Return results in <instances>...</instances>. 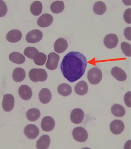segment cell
Segmentation results:
<instances>
[{
  "label": "cell",
  "instance_id": "1",
  "mask_svg": "<svg viewBox=\"0 0 131 149\" xmlns=\"http://www.w3.org/2000/svg\"><path fill=\"white\" fill-rule=\"evenodd\" d=\"M87 66L85 56L80 52L73 51L64 56L60 69L64 77L69 82L74 83L83 77Z\"/></svg>",
  "mask_w": 131,
  "mask_h": 149
},
{
  "label": "cell",
  "instance_id": "2",
  "mask_svg": "<svg viewBox=\"0 0 131 149\" xmlns=\"http://www.w3.org/2000/svg\"><path fill=\"white\" fill-rule=\"evenodd\" d=\"M29 77L32 81L37 82L45 81L47 79L48 75L47 72L45 70L33 68L30 71Z\"/></svg>",
  "mask_w": 131,
  "mask_h": 149
},
{
  "label": "cell",
  "instance_id": "3",
  "mask_svg": "<svg viewBox=\"0 0 131 149\" xmlns=\"http://www.w3.org/2000/svg\"><path fill=\"white\" fill-rule=\"evenodd\" d=\"M87 78L88 81L92 85L98 84L102 81V71L97 67L91 69L88 72Z\"/></svg>",
  "mask_w": 131,
  "mask_h": 149
},
{
  "label": "cell",
  "instance_id": "4",
  "mask_svg": "<svg viewBox=\"0 0 131 149\" xmlns=\"http://www.w3.org/2000/svg\"><path fill=\"white\" fill-rule=\"evenodd\" d=\"M72 135L74 139L79 143H84L88 139V134L84 128L78 127L73 129Z\"/></svg>",
  "mask_w": 131,
  "mask_h": 149
},
{
  "label": "cell",
  "instance_id": "5",
  "mask_svg": "<svg viewBox=\"0 0 131 149\" xmlns=\"http://www.w3.org/2000/svg\"><path fill=\"white\" fill-rule=\"evenodd\" d=\"M43 37V34L40 30L34 29L30 31L26 34V40L29 43H36L40 42Z\"/></svg>",
  "mask_w": 131,
  "mask_h": 149
},
{
  "label": "cell",
  "instance_id": "6",
  "mask_svg": "<svg viewBox=\"0 0 131 149\" xmlns=\"http://www.w3.org/2000/svg\"><path fill=\"white\" fill-rule=\"evenodd\" d=\"M59 55L55 52L50 53L48 55V59L46 67L49 70H53L57 68L60 61Z\"/></svg>",
  "mask_w": 131,
  "mask_h": 149
},
{
  "label": "cell",
  "instance_id": "7",
  "mask_svg": "<svg viewBox=\"0 0 131 149\" xmlns=\"http://www.w3.org/2000/svg\"><path fill=\"white\" fill-rule=\"evenodd\" d=\"M14 105L15 99L13 95L8 94L4 95L2 102V107L5 111H11L13 109Z\"/></svg>",
  "mask_w": 131,
  "mask_h": 149
},
{
  "label": "cell",
  "instance_id": "8",
  "mask_svg": "<svg viewBox=\"0 0 131 149\" xmlns=\"http://www.w3.org/2000/svg\"><path fill=\"white\" fill-rule=\"evenodd\" d=\"M25 136L31 139H36L39 135V130L37 126L33 124H29L26 126L24 129Z\"/></svg>",
  "mask_w": 131,
  "mask_h": 149
},
{
  "label": "cell",
  "instance_id": "9",
  "mask_svg": "<svg viewBox=\"0 0 131 149\" xmlns=\"http://www.w3.org/2000/svg\"><path fill=\"white\" fill-rule=\"evenodd\" d=\"M118 41V38L117 35L113 33H110L105 36L104 43L107 48L112 49L117 46Z\"/></svg>",
  "mask_w": 131,
  "mask_h": 149
},
{
  "label": "cell",
  "instance_id": "10",
  "mask_svg": "<svg viewBox=\"0 0 131 149\" xmlns=\"http://www.w3.org/2000/svg\"><path fill=\"white\" fill-rule=\"evenodd\" d=\"M55 126V121L53 118L50 116H46L42 119L41 123L42 129L46 132L52 131Z\"/></svg>",
  "mask_w": 131,
  "mask_h": 149
},
{
  "label": "cell",
  "instance_id": "11",
  "mask_svg": "<svg viewBox=\"0 0 131 149\" xmlns=\"http://www.w3.org/2000/svg\"><path fill=\"white\" fill-rule=\"evenodd\" d=\"M83 111L80 108H76L72 110L70 119L72 123L78 124L82 123L84 117Z\"/></svg>",
  "mask_w": 131,
  "mask_h": 149
},
{
  "label": "cell",
  "instance_id": "12",
  "mask_svg": "<svg viewBox=\"0 0 131 149\" xmlns=\"http://www.w3.org/2000/svg\"><path fill=\"white\" fill-rule=\"evenodd\" d=\"M53 21V18L52 15L49 13H45L38 18L37 23L40 27L44 28L50 26Z\"/></svg>",
  "mask_w": 131,
  "mask_h": 149
},
{
  "label": "cell",
  "instance_id": "13",
  "mask_svg": "<svg viewBox=\"0 0 131 149\" xmlns=\"http://www.w3.org/2000/svg\"><path fill=\"white\" fill-rule=\"evenodd\" d=\"M125 127L124 123L120 120H114L111 122L110 125L111 131L116 135L121 134L124 131Z\"/></svg>",
  "mask_w": 131,
  "mask_h": 149
},
{
  "label": "cell",
  "instance_id": "14",
  "mask_svg": "<svg viewBox=\"0 0 131 149\" xmlns=\"http://www.w3.org/2000/svg\"><path fill=\"white\" fill-rule=\"evenodd\" d=\"M22 34L20 30L13 29L10 31L6 35L8 41L11 43H17L22 39Z\"/></svg>",
  "mask_w": 131,
  "mask_h": 149
},
{
  "label": "cell",
  "instance_id": "15",
  "mask_svg": "<svg viewBox=\"0 0 131 149\" xmlns=\"http://www.w3.org/2000/svg\"><path fill=\"white\" fill-rule=\"evenodd\" d=\"M18 93L19 96L25 100L28 101L32 97V90L30 87L27 85H22L19 87Z\"/></svg>",
  "mask_w": 131,
  "mask_h": 149
},
{
  "label": "cell",
  "instance_id": "16",
  "mask_svg": "<svg viewBox=\"0 0 131 149\" xmlns=\"http://www.w3.org/2000/svg\"><path fill=\"white\" fill-rule=\"evenodd\" d=\"M68 47L67 40L64 38L57 39L54 44L55 51L59 53H62L67 50Z\"/></svg>",
  "mask_w": 131,
  "mask_h": 149
},
{
  "label": "cell",
  "instance_id": "17",
  "mask_svg": "<svg viewBox=\"0 0 131 149\" xmlns=\"http://www.w3.org/2000/svg\"><path fill=\"white\" fill-rule=\"evenodd\" d=\"M111 72L113 77L119 81H125L127 79V75L125 72L119 67H113Z\"/></svg>",
  "mask_w": 131,
  "mask_h": 149
},
{
  "label": "cell",
  "instance_id": "18",
  "mask_svg": "<svg viewBox=\"0 0 131 149\" xmlns=\"http://www.w3.org/2000/svg\"><path fill=\"white\" fill-rule=\"evenodd\" d=\"M52 95L50 91L47 88H43L39 94V98L42 104H48L51 100Z\"/></svg>",
  "mask_w": 131,
  "mask_h": 149
},
{
  "label": "cell",
  "instance_id": "19",
  "mask_svg": "<svg viewBox=\"0 0 131 149\" xmlns=\"http://www.w3.org/2000/svg\"><path fill=\"white\" fill-rule=\"evenodd\" d=\"M26 72L24 69L18 67L15 68L12 73V77L14 81L17 82H20L25 79Z\"/></svg>",
  "mask_w": 131,
  "mask_h": 149
},
{
  "label": "cell",
  "instance_id": "20",
  "mask_svg": "<svg viewBox=\"0 0 131 149\" xmlns=\"http://www.w3.org/2000/svg\"><path fill=\"white\" fill-rule=\"evenodd\" d=\"M51 143V139L48 135H44L40 137L36 143V147L38 149H47Z\"/></svg>",
  "mask_w": 131,
  "mask_h": 149
},
{
  "label": "cell",
  "instance_id": "21",
  "mask_svg": "<svg viewBox=\"0 0 131 149\" xmlns=\"http://www.w3.org/2000/svg\"><path fill=\"white\" fill-rule=\"evenodd\" d=\"M75 91L77 94L81 96L86 95L88 91V86L87 83L84 81L79 82L75 86Z\"/></svg>",
  "mask_w": 131,
  "mask_h": 149
},
{
  "label": "cell",
  "instance_id": "22",
  "mask_svg": "<svg viewBox=\"0 0 131 149\" xmlns=\"http://www.w3.org/2000/svg\"><path fill=\"white\" fill-rule=\"evenodd\" d=\"M9 59L13 63L18 64H21L25 62V57L20 53L14 52L9 55Z\"/></svg>",
  "mask_w": 131,
  "mask_h": 149
},
{
  "label": "cell",
  "instance_id": "23",
  "mask_svg": "<svg viewBox=\"0 0 131 149\" xmlns=\"http://www.w3.org/2000/svg\"><path fill=\"white\" fill-rule=\"evenodd\" d=\"M41 116L40 111L36 108L30 109L26 113V116L29 120L34 121L39 119Z\"/></svg>",
  "mask_w": 131,
  "mask_h": 149
},
{
  "label": "cell",
  "instance_id": "24",
  "mask_svg": "<svg viewBox=\"0 0 131 149\" xmlns=\"http://www.w3.org/2000/svg\"><path fill=\"white\" fill-rule=\"evenodd\" d=\"M57 91L62 96L68 97L71 93L72 88L67 83H62L58 86Z\"/></svg>",
  "mask_w": 131,
  "mask_h": 149
},
{
  "label": "cell",
  "instance_id": "25",
  "mask_svg": "<svg viewBox=\"0 0 131 149\" xmlns=\"http://www.w3.org/2000/svg\"><path fill=\"white\" fill-rule=\"evenodd\" d=\"M43 9L42 3L38 1H34L30 6V12L34 16H38L41 13Z\"/></svg>",
  "mask_w": 131,
  "mask_h": 149
},
{
  "label": "cell",
  "instance_id": "26",
  "mask_svg": "<svg viewBox=\"0 0 131 149\" xmlns=\"http://www.w3.org/2000/svg\"><path fill=\"white\" fill-rule=\"evenodd\" d=\"M111 111L114 116L118 117L124 116L125 113L124 107L118 104H114L111 107Z\"/></svg>",
  "mask_w": 131,
  "mask_h": 149
},
{
  "label": "cell",
  "instance_id": "27",
  "mask_svg": "<svg viewBox=\"0 0 131 149\" xmlns=\"http://www.w3.org/2000/svg\"><path fill=\"white\" fill-rule=\"evenodd\" d=\"M93 10L96 14L102 15L106 12V6L104 3L101 1H97L94 4Z\"/></svg>",
  "mask_w": 131,
  "mask_h": 149
},
{
  "label": "cell",
  "instance_id": "28",
  "mask_svg": "<svg viewBox=\"0 0 131 149\" xmlns=\"http://www.w3.org/2000/svg\"><path fill=\"white\" fill-rule=\"evenodd\" d=\"M64 3L61 1L54 2L50 6V9L53 13L59 14L63 12L64 9Z\"/></svg>",
  "mask_w": 131,
  "mask_h": 149
},
{
  "label": "cell",
  "instance_id": "29",
  "mask_svg": "<svg viewBox=\"0 0 131 149\" xmlns=\"http://www.w3.org/2000/svg\"><path fill=\"white\" fill-rule=\"evenodd\" d=\"M38 49L33 47H26L24 51V54L29 59L34 60L39 53Z\"/></svg>",
  "mask_w": 131,
  "mask_h": 149
},
{
  "label": "cell",
  "instance_id": "30",
  "mask_svg": "<svg viewBox=\"0 0 131 149\" xmlns=\"http://www.w3.org/2000/svg\"><path fill=\"white\" fill-rule=\"evenodd\" d=\"M47 57L45 53L39 52L34 59V63L38 66H42L45 63Z\"/></svg>",
  "mask_w": 131,
  "mask_h": 149
},
{
  "label": "cell",
  "instance_id": "31",
  "mask_svg": "<svg viewBox=\"0 0 131 149\" xmlns=\"http://www.w3.org/2000/svg\"><path fill=\"white\" fill-rule=\"evenodd\" d=\"M122 50L124 54L127 56H131V45L126 42H123L121 45Z\"/></svg>",
  "mask_w": 131,
  "mask_h": 149
},
{
  "label": "cell",
  "instance_id": "32",
  "mask_svg": "<svg viewBox=\"0 0 131 149\" xmlns=\"http://www.w3.org/2000/svg\"><path fill=\"white\" fill-rule=\"evenodd\" d=\"M1 6V17L5 16L7 12V7L5 2L3 1H0Z\"/></svg>",
  "mask_w": 131,
  "mask_h": 149
},
{
  "label": "cell",
  "instance_id": "33",
  "mask_svg": "<svg viewBox=\"0 0 131 149\" xmlns=\"http://www.w3.org/2000/svg\"><path fill=\"white\" fill-rule=\"evenodd\" d=\"M123 17L127 23L131 24V8L128 9L125 11Z\"/></svg>",
  "mask_w": 131,
  "mask_h": 149
},
{
  "label": "cell",
  "instance_id": "34",
  "mask_svg": "<svg viewBox=\"0 0 131 149\" xmlns=\"http://www.w3.org/2000/svg\"><path fill=\"white\" fill-rule=\"evenodd\" d=\"M124 101L125 104L129 107H131V92L127 93L125 95Z\"/></svg>",
  "mask_w": 131,
  "mask_h": 149
},
{
  "label": "cell",
  "instance_id": "35",
  "mask_svg": "<svg viewBox=\"0 0 131 149\" xmlns=\"http://www.w3.org/2000/svg\"><path fill=\"white\" fill-rule=\"evenodd\" d=\"M124 34L127 40H131V27H128L124 30Z\"/></svg>",
  "mask_w": 131,
  "mask_h": 149
}]
</instances>
